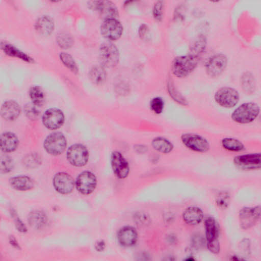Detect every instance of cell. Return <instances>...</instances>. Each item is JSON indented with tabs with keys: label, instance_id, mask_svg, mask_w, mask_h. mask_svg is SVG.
Returning <instances> with one entry per match:
<instances>
[{
	"label": "cell",
	"instance_id": "cell-1",
	"mask_svg": "<svg viewBox=\"0 0 261 261\" xmlns=\"http://www.w3.org/2000/svg\"><path fill=\"white\" fill-rule=\"evenodd\" d=\"M260 112V107L257 104L253 102L245 103L236 109L232 114L231 119L238 124H249L257 119Z\"/></svg>",
	"mask_w": 261,
	"mask_h": 261
},
{
	"label": "cell",
	"instance_id": "cell-2",
	"mask_svg": "<svg viewBox=\"0 0 261 261\" xmlns=\"http://www.w3.org/2000/svg\"><path fill=\"white\" fill-rule=\"evenodd\" d=\"M199 60V56L193 53L177 57L172 65L173 75L179 78L187 77L197 67Z\"/></svg>",
	"mask_w": 261,
	"mask_h": 261
},
{
	"label": "cell",
	"instance_id": "cell-3",
	"mask_svg": "<svg viewBox=\"0 0 261 261\" xmlns=\"http://www.w3.org/2000/svg\"><path fill=\"white\" fill-rule=\"evenodd\" d=\"M214 100L217 104L223 108H232L240 100V95L235 89L224 87L216 92Z\"/></svg>",
	"mask_w": 261,
	"mask_h": 261
},
{
	"label": "cell",
	"instance_id": "cell-4",
	"mask_svg": "<svg viewBox=\"0 0 261 261\" xmlns=\"http://www.w3.org/2000/svg\"><path fill=\"white\" fill-rule=\"evenodd\" d=\"M181 139L187 148L197 153H206L210 148V143L207 139L199 134L185 133L182 135Z\"/></svg>",
	"mask_w": 261,
	"mask_h": 261
},
{
	"label": "cell",
	"instance_id": "cell-5",
	"mask_svg": "<svg viewBox=\"0 0 261 261\" xmlns=\"http://www.w3.org/2000/svg\"><path fill=\"white\" fill-rule=\"evenodd\" d=\"M67 146L66 138L61 132H54L46 138L44 148L47 153L52 156L62 154Z\"/></svg>",
	"mask_w": 261,
	"mask_h": 261
},
{
	"label": "cell",
	"instance_id": "cell-6",
	"mask_svg": "<svg viewBox=\"0 0 261 261\" xmlns=\"http://www.w3.org/2000/svg\"><path fill=\"white\" fill-rule=\"evenodd\" d=\"M100 55L103 65L107 68L115 67L119 62V50L112 42L103 43L100 47Z\"/></svg>",
	"mask_w": 261,
	"mask_h": 261
},
{
	"label": "cell",
	"instance_id": "cell-7",
	"mask_svg": "<svg viewBox=\"0 0 261 261\" xmlns=\"http://www.w3.org/2000/svg\"><path fill=\"white\" fill-rule=\"evenodd\" d=\"M67 159L70 164L74 166H84L89 161L88 149L82 144H73L68 150Z\"/></svg>",
	"mask_w": 261,
	"mask_h": 261
},
{
	"label": "cell",
	"instance_id": "cell-8",
	"mask_svg": "<svg viewBox=\"0 0 261 261\" xmlns=\"http://www.w3.org/2000/svg\"><path fill=\"white\" fill-rule=\"evenodd\" d=\"M77 190L82 194L90 195L97 187V180L94 174L90 171H84L79 174L76 181Z\"/></svg>",
	"mask_w": 261,
	"mask_h": 261
},
{
	"label": "cell",
	"instance_id": "cell-9",
	"mask_svg": "<svg viewBox=\"0 0 261 261\" xmlns=\"http://www.w3.org/2000/svg\"><path fill=\"white\" fill-rule=\"evenodd\" d=\"M261 214V207L257 206L245 207L239 212V219L241 227L248 230L253 227L258 222Z\"/></svg>",
	"mask_w": 261,
	"mask_h": 261
},
{
	"label": "cell",
	"instance_id": "cell-10",
	"mask_svg": "<svg viewBox=\"0 0 261 261\" xmlns=\"http://www.w3.org/2000/svg\"><path fill=\"white\" fill-rule=\"evenodd\" d=\"M102 34L110 40H117L122 35L123 27L117 18L104 20L101 27Z\"/></svg>",
	"mask_w": 261,
	"mask_h": 261
},
{
	"label": "cell",
	"instance_id": "cell-11",
	"mask_svg": "<svg viewBox=\"0 0 261 261\" xmlns=\"http://www.w3.org/2000/svg\"><path fill=\"white\" fill-rule=\"evenodd\" d=\"M42 123L49 130H55L61 128L64 122L63 112L57 108H51L43 114Z\"/></svg>",
	"mask_w": 261,
	"mask_h": 261
},
{
	"label": "cell",
	"instance_id": "cell-12",
	"mask_svg": "<svg viewBox=\"0 0 261 261\" xmlns=\"http://www.w3.org/2000/svg\"><path fill=\"white\" fill-rule=\"evenodd\" d=\"M90 8L97 10L104 20L117 18L119 16V10L116 5L112 1H91Z\"/></svg>",
	"mask_w": 261,
	"mask_h": 261
},
{
	"label": "cell",
	"instance_id": "cell-13",
	"mask_svg": "<svg viewBox=\"0 0 261 261\" xmlns=\"http://www.w3.org/2000/svg\"><path fill=\"white\" fill-rule=\"evenodd\" d=\"M261 154L254 153L238 156L234 158L235 165L243 170L258 169L261 166Z\"/></svg>",
	"mask_w": 261,
	"mask_h": 261
},
{
	"label": "cell",
	"instance_id": "cell-14",
	"mask_svg": "<svg viewBox=\"0 0 261 261\" xmlns=\"http://www.w3.org/2000/svg\"><path fill=\"white\" fill-rule=\"evenodd\" d=\"M111 164L114 173L118 178L125 179L128 177L130 173L129 163L120 152H113Z\"/></svg>",
	"mask_w": 261,
	"mask_h": 261
},
{
	"label": "cell",
	"instance_id": "cell-15",
	"mask_svg": "<svg viewBox=\"0 0 261 261\" xmlns=\"http://www.w3.org/2000/svg\"><path fill=\"white\" fill-rule=\"evenodd\" d=\"M75 185L73 178L67 173H57L53 179L54 188L62 194L71 193L74 189Z\"/></svg>",
	"mask_w": 261,
	"mask_h": 261
},
{
	"label": "cell",
	"instance_id": "cell-16",
	"mask_svg": "<svg viewBox=\"0 0 261 261\" xmlns=\"http://www.w3.org/2000/svg\"><path fill=\"white\" fill-rule=\"evenodd\" d=\"M227 64V57L219 54L212 57L206 65L207 74L211 77H219L225 70Z\"/></svg>",
	"mask_w": 261,
	"mask_h": 261
},
{
	"label": "cell",
	"instance_id": "cell-17",
	"mask_svg": "<svg viewBox=\"0 0 261 261\" xmlns=\"http://www.w3.org/2000/svg\"><path fill=\"white\" fill-rule=\"evenodd\" d=\"M118 240L120 245L122 247H132L137 242V232L133 227H124L120 230L118 233Z\"/></svg>",
	"mask_w": 261,
	"mask_h": 261
},
{
	"label": "cell",
	"instance_id": "cell-18",
	"mask_svg": "<svg viewBox=\"0 0 261 261\" xmlns=\"http://www.w3.org/2000/svg\"><path fill=\"white\" fill-rule=\"evenodd\" d=\"M20 113V107L14 101H6L1 107V116L6 121L11 122L16 120L19 117Z\"/></svg>",
	"mask_w": 261,
	"mask_h": 261
},
{
	"label": "cell",
	"instance_id": "cell-19",
	"mask_svg": "<svg viewBox=\"0 0 261 261\" xmlns=\"http://www.w3.org/2000/svg\"><path fill=\"white\" fill-rule=\"evenodd\" d=\"M207 245L220 243L219 241V227L216 220L209 217L205 222Z\"/></svg>",
	"mask_w": 261,
	"mask_h": 261
},
{
	"label": "cell",
	"instance_id": "cell-20",
	"mask_svg": "<svg viewBox=\"0 0 261 261\" xmlns=\"http://www.w3.org/2000/svg\"><path fill=\"white\" fill-rule=\"evenodd\" d=\"M203 218V212L198 207H190L187 208L183 214V221L190 226L198 225L201 223Z\"/></svg>",
	"mask_w": 261,
	"mask_h": 261
},
{
	"label": "cell",
	"instance_id": "cell-21",
	"mask_svg": "<svg viewBox=\"0 0 261 261\" xmlns=\"http://www.w3.org/2000/svg\"><path fill=\"white\" fill-rule=\"evenodd\" d=\"M35 30L40 35H50L54 30V23L49 16H42L39 18L35 24Z\"/></svg>",
	"mask_w": 261,
	"mask_h": 261
},
{
	"label": "cell",
	"instance_id": "cell-22",
	"mask_svg": "<svg viewBox=\"0 0 261 261\" xmlns=\"http://www.w3.org/2000/svg\"><path fill=\"white\" fill-rule=\"evenodd\" d=\"M19 144L17 137L12 132H5L1 136V148L6 153L15 151Z\"/></svg>",
	"mask_w": 261,
	"mask_h": 261
},
{
	"label": "cell",
	"instance_id": "cell-23",
	"mask_svg": "<svg viewBox=\"0 0 261 261\" xmlns=\"http://www.w3.org/2000/svg\"><path fill=\"white\" fill-rule=\"evenodd\" d=\"M11 186L18 191H28L33 188L34 182L33 180L26 176H19L10 179Z\"/></svg>",
	"mask_w": 261,
	"mask_h": 261
},
{
	"label": "cell",
	"instance_id": "cell-24",
	"mask_svg": "<svg viewBox=\"0 0 261 261\" xmlns=\"http://www.w3.org/2000/svg\"><path fill=\"white\" fill-rule=\"evenodd\" d=\"M28 223L35 229H40L44 227L47 222L46 214L41 211H34L28 216Z\"/></svg>",
	"mask_w": 261,
	"mask_h": 261
},
{
	"label": "cell",
	"instance_id": "cell-25",
	"mask_svg": "<svg viewBox=\"0 0 261 261\" xmlns=\"http://www.w3.org/2000/svg\"><path fill=\"white\" fill-rule=\"evenodd\" d=\"M151 145L155 150L162 154L171 153L174 148L171 141L162 137H157L154 138L152 140Z\"/></svg>",
	"mask_w": 261,
	"mask_h": 261
},
{
	"label": "cell",
	"instance_id": "cell-26",
	"mask_svg": "<svg viewBox=\"0 0 261 261\" xmlns=\"http://www.w3.org/2000/svg\"><path fill=\"white\" fill-rule=\"evenodd\" d=\"M222 145L225 149L232 152H240L245 148L244 144L241 141L232 137L223 138Z\"/></svg>",
	"mask_w": 261,
	"mask_h": 261
},
{
	"label": "cell",
	"instance_id": "cell-27",
	"mask_svg": "<svg viewBox=\"0 0 261 261\" xmlns=\"http://www.w3.org/2000/svg\"><path fill=\"white\" fill-rule=\"evenodd\" d=\"M29 96L33 105L37 107H42L45 103V95L39 86L32 87L29 91Z\"/></svg>",
	"mask_w": 261,
	"mask_h": 261
},
{
	"label": "cell",
	"instance_id": "cell-28",
	"mask_svg": "<svg viewBox=\"0 0 261 261\" xmlns=\"http://www.w3.org/2000/svg\"><path fill=\"white\" fill-rule=\"evenodd\" d=\"M2 49L7 55L19 58L27 62H33L34 60L31 57L20 51L13 45L6 43L2 46Z\"/></svg>",
	"mask_w": 261,
	"mask_h": 261
},
{
	"label": "cell",
	"instance_id": "cell-29",
	"mask_svg": "<svg viewBox=\"0 0 261 261\" xmlns=\"http://www.w3.org/2000/svg\"><path fill=\"white\" fill-rule=\"evenodd\" d=\"M89 76L93 83L96 85H100L105 81L107 74L103 67L95 66L90 71Z\"/></svg>",
	"mask_w": 261,
	"mask_h": 261
},
{
	"label": "cell",
	"instance_id": "cell-30",
	"mask_svg": "<svg viewBox=\"0 0 261 261\" xmlns=\"http://www.w3.org/2000/svg\"><path fill=\"white\" fill-rule=\"evenodd\" d=\"M167 90L170 97L177 103L182 105H187L186 99L177 90L172 80H169L167 84Z\"/></svg>",
	"mask_w": 261,
	"mask_h": 261
},
{
	"label": "cell",
	"instance_id": "cell-31",
	"mask_svg": "<svg viewBox=\"0 0 261 261\" xmlns=\"http://www.w3.org/2000/svg\"><path fill=\"white\" fill-rule=\"evenodd\" d=\"M60 58L65 66L71 71L76 74L78 73L77 64L71 55L66 53H62L60 55Z\"/></svg>",
	"mask_w": 261,
	"mask_h": 261
},
{
	"label": "cell",
	"instance_id": "cell-32",
	"mask_svg": "<svg viewBox=\"0 0 261 261\" xmlns=\"http://www.w3.org/2000/svg\"><path fill=\"white\" fill-rule=\"evenodd\" d=\"M23 163L24 165L27 168H34L40 165L41 159L37 154H29L24 157Z\"/></svg>",
	"mask_w": 261,
	"mask_h": 261
},
{
	"label": "cell",
	"instance_id": "cell-33",
	"mask_svg": "<svg viewBox=\"0 0 261 261\" xmlns=\"http://www.w3.org/2000/svg\"><path fill=\"white\" fill-rule=\"evenodd\" d=\"M57 41L58 45L63 49L70 48L73 45V37L68 33H61L57 36Z\"/></svg>",
	"mask_w": 261,
	"mask_h": 261
},
{
	"label": "cell",
	"instance_id": "cell-34",
	"mask_svg": "<svg viewBox=\"0 0 261 261\" xmlns=\"http://www.w3.org/2000/svg\"><path fill=\"white\" fill-rule=\"evenodd\" d=\"M164 101L161 97H155L149 103L150 110L157 115L161 114L164 108Z\"/></svg>",
	"mask_w": 261,
	"mask_h": 261
},
{
	"label": "cell",
	"instance_id": "cell-35",
	"mask_svg": "<svg viewBox=\"0 0 261 261\" xmlns=\"http://www.w3.org/2000/svg\"><path fill=\"white\" fill-rule=\"evenodd\" d=\"M230 201L229 193L227 192H222L217 196L216 204L220 208L225 209L229 207Z\"/></svg>",
	"mask_w": 261,
	"mask_h": 261
},
{
	"label": "cell",
	"instance_id": "cell-36",
	"mask_svg": "<svg viewBox=\"0 0 261 261\" xmlns=\"http://www.w3.org/2000/svg\"><path fill=\"white\" fill-rule=\"evenodd\" d=\"M14 167V163L12 158L7 156L4 155L1 157L0 169L2 173H7L11 172Z\"/></svg>",
	"mask_w": 261,
	"mask_h": 261
},
{
	"label": "cell",
	"instance_id": "cell-37",
	"mask_svg": "<svg viewBox=\"0 0 261 261\" xmlns=\"http://www.w3.org/2000/svg\"><path fill=\"white\" fill-rule=\"evenodd\" d=\"M191 245L196 249L200 250L205 247L206 241L204 237L200 234H195L191 238Z\"/></svg>",
	"mask_w": 261,
	"mask_h": 261
},
{
	"label": "cell",
	"instance_id": "cell-38",
	"mask_svg": "<svg viewBox=\"0 0 261 261\" xmlns=\"http://www.w3.org/2000/svg\"><path fill=\"white\" fill-rule=\"evenodd\" d=\"M36 107L33 104H28L25 108V112L26 116L32 121L36 120L39 115V112Z\"/></svg>",
	"mask_w": 261,
	"mask_h": 261
},
{
	"label": "cell",
	"instance_id": "cell-39",
	"mask_svg": "<svg viewBox=\"0 0 261 261\" xmlns=\"http://www.w3.org/2000/svg\"><path fill=\"white\" fill-rule=\"evenodd\" d=\"M12 217L17 230L21 233H26L27 231V227L25 224L21 221L17 213L14 210H11L10 211Z\"/></svg>",
	"mask_w": 261,
	"mask_h": 261
},
{
	"label": "cell",
	"instance_id": "cell-40",
	"mask_svg": "<svg viewBox=\"0 0 261 261\" xmlns=\"http://www.w3.org/2000/svg\"><path fill=\"white\" fill-rule=\"evenodd\" d=\"M164 4L162 1H158L155 4L153 9V15L155 18L160 21L162 20L163 14Z\"/></svg>",
	"mask_w": 261,
	"mask_h": 261
},
{
	"label": "cell",
	"instance_id": "cell-41",
	"mask_svg": "<svg viewBox=\"0 0 261 261\" xmlns=\"http://www.w3.org/2000/svg\"><path fill=\"white\" fill-rule=\"evenodd\" d=\"M106 248V244L103 241H99L95 244V249L99 252H102Z\"/></svg>",
	"mask_w": 261,
	"mask_h": 261
},
{
	"label": "cell",
	"instance_id": "cell-42",
	"mask_svg": "<svg viewBox=\"0 0 261 261\" xmlns=\"http://www.w3.org/2000/svg\"><path fill=\"white\" fill-rule=\"evenodd\" d=\"M10 242L12 246H13L14 247H15L16 249H19V246L16 241V239L13 237H11L10 238Z\"/></svg>",
	"mask_w": 261,
	"mask_h": 261
}]
</instances>
